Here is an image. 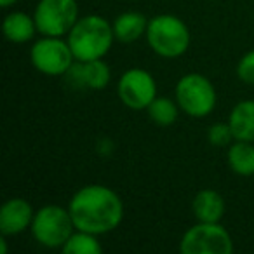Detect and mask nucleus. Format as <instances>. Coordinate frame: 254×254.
<instances>
[{"mask_svg":"<svg viewBox=\"0 0 254 254\" xmlns=\"http://www.w3.org/2000/svg\"><path fill=\"white\" fill-rule=\"evenodd\" d=\"M30 60L37 71L47 77H58L70 71L73 66L75 56L70 49L68 40H61V37H46L37 40L30 51Z\"/></svg>","mask_w":254,"mask_h":254,"instance_id":"8","label":"nucleus"},{"mask_svg":"<svg viewBox=\"0 0 254 254\" xmlns=\"http://www.w3.org/2000/svg\"><path fill=\"white\" fill-rule=\"evenodd\" d=\"M183 254H232L233 240L219 223H202L185 232L180 242Z\"/></svg>","mask_w":254,"mask_h":254,"instance_id":"6","label":"nucleus"},{"mask_svg":"<svg viewBox=\"0 0 254 254\" xmlns=\"http://www.w3.org/2000/svg\"><path fill=\"white\" fill-rule=\"evenodd\" d=\"M33 207L21 197L9 198L0 209V233L5 237L23 233L33 221Z\"/></svg>","mask_w":254,"mask_h":254,"instance_id":"10","label":"nucleus"},{"mask_svg":"<svg viewBox=\"0 0 254 254\" xmlns=\"http://www.w3.org/2000/svg\"><path fill=\"white\" fill-rule=\"evenodd\" d=\"M146 40L155 54L174 60L187 53L190 46V30L178 16L159 14L148 21Z\"/></svg>","mask_w":254,"mask_h":254,"instance_id":"3","label":"nucleus"},{"mask_svg":"<svg viewBox=\"0 0 254 254\" xmlns=\"http://www.w3.org/2000/svg\"><path fill=\"white\" fill-rule=\"evenodd\" d=\"M33 239L44 247L61 249L71 233L75 232V223L68 209L61 205H44L35 211L32 221Z\"/></svg>","mask_w":254,"mask_h":254,"instance_id":"4","label":"nucleus"},{"mask_svg":"<svg viewBox=\"0 0 254 254\" xmlns=\"http://www.w3.org/2000/svg\"><path fill=\"white\" fill-rule=\"evenodd\" d=\"M113 25H110L103 16L89 14L78 18L75 26L68 33V44L75 56V61H92L103 60L112 49Z\"/></svg>","mask_w":254,"mask_h":254,"instance_id":"2","label":"nucleus"},{"mask_svg":"<svg viewBox=\"0 0 254 254\" xmlns=\"http://www.w3.org/2000/svg\"><path fill=\"white\" fill-rule=\"evenodd\" d=\"M146 28H148V19L145 14L136 11H127L122 12L115 18L113 21V33L115 39L122 44H132L143 35H146Z\"/></svg>","mask_w":254,"mask_h":254,"instance_id":"12","label":"nucleus"},{"mask_svg":"<svg viewBox=\"0 0 254 254\" xmlns=\"http://www.w3.org/2000/svg\"><path fill=\"white\" fill-rule=\"evenodd\" d=\"M68 211L75 228L94 235L112 232L124 219L122 198L105 185H87L77 190L70 198Z\"/></svg>","mask_w":254,"mask_h":254,"instance_id":"1","label":"nucleus"},{"mask_svg":"<svg viewBox=\"0 0 254 254\" xmlns=\"http://www.w3.org/2000/svg\"><path fill=\"white\" fill-rule=\"evenodd\" d=\"M228 124L237 141L254 143V101L244 99L232 108Z\"/></svg>","mask_w":254,"mask_h":254,"instance_id":"13","label":"nucleus"},{"mask_svg":"<svg viewBox=\"0 0 254 254\" xmlns=\"http://www.w3.org/2000/svg\"><path fill=\"white\" fill-rule=\"evenodd\" d=\"M191 209L198 221L202 223H219L225 216V198L219 191L205 188L195 195Z\"/></svg>","mask_w":254,"mask_h":254,"instance_id":"11","label":"nucleus"},{"mask_svg":"<svg viewBox=\"0 0 254 254\" xmlns=\"http://www.w3.org/2000/svg\"><path fill=\"white\" fill-rule=\"evenodd\" d=\"M207 139L212 146H219V148H221V146H228L230 143L235 139V136H233L232 127H230L228 122L226 124L218 122V124H212V126L209 127Z\"/></svg>","mask_w":254,"mask_h":254,"instance_id":"19","label":"nucleus"},{"mask_svg":"<svg viewBox=\"0 0 254 254\" xmlns=\"http://www.w3.org/2000/svg\"><path fill=\"white\" fill-rule=\"evenodd\" d=\"M2 30H4L5 39L12 44L28 42V40L33 39L35 32H39L37 30L35 18H32V16H28L26 12L21 11H14L5 16Z\"/></svg>","mask_w":254,"mask_h":254,"instance_id":"15","label":"nucleus"},{"mask_svg":"<svg viewBox=\"0 0 254 254\" xmlns=\"http://www.w3.org/2000/svg\"><path fill=\"white\" fill-rule=\"evenodd\" d=\"M237 77L244 84L254 85V51H249L240 58L239 64H237Z\"/></svg>","mask_w":254,"mask_h":254,"instance_id":"20","label":"nucleus"},{"mask_svg":"<svg viewBox=\"0 0 254 254\" xmlns=\"http://www.w3.org/2000/svg\"><path fill=\"white\" fill-rule=\"evenodd\" d=\"M33 18L42 35L63 37L78 21V4L77 0H40Z\"/></svg>","mask_w":254,"mask_h":254,"instance_id":"7","label":"nucleus"},{"mask_svg":"<svg viewBox=\"0 0 254 254\" xmlns=\"http://www.w3.org/2000/svg\"><path fill=\"white\" fill-rule=\"evenodd\" d=\"M117 94L127 108L146 110L157 98V82L150 71L143 68H131L120 75Z\"/></svg>","mask_w":254,"mask_h":254,"instance_id":"9","label":"nucleus"},{"mask_svg":"<svg viewBox=\"0 0 254 254\" xmlns=\"http://www.w3.org/2000/svg\"><path fill=\"white\" fill-rule=\"evenodd\" d=\"M73 68L77 71L78 84L85 85L91 91H103V89L108 87L112 71H110V66L103 60H92L85 61V63L78 61V66Z\"/></svg>","mask_w":254,"mask_h":254,"instance_id":"14","label":"nucleus"},{"mask_svg":"<svg viewBox=\"0 0 254 254\" xmlns=\"http://www.w3.org/2000/svg\"><path fill=\"white\" fill-rule=\"evenodd\" d=\"M64 254H101L103 247L98 240V235L82 230H75L70 239L61 247Z\"/></svg>","mask_w":254,"mask_h":254,"instance_id":"18","label":"nucleus"},{"mask_svg":"<svg viewBox=\"0 0 254 254\" xmlns=\"http://www.w3.org/2000/svg\"><path fill=\"white\" fill-rule=\"evenodd\" d=\"M146 112H148L150 120L155 122L157 126L169 127L178 120V115H180V105H178V101H173V99H169V98L157 96V98L150 103Z\"/></svg>","mask_w":254,"mask_h":254,"instance_id":"17","label":"nucleus"},{"mask_svg":"<svg viewBox=\"0 0 254 254\" xmlns=\"http://www.w3.org/2000/svg\"><path fill=\"white\" fill-rule=\"evenodd\" d=\"M228 166L239 176L254 174V145L251 141H237L228 148Z\"/></svg>","mask_w":254,"mask_h":254,"instance_id":"16","label":"nucleus"},{"mask_svg":"<svg viewBox=\"0 0 254 254\" xmlns=\"http://www.w3.org/2000/svg\"><path fill=\"white\" fill-rule=\"evenodd\" d=\"M16 2H18V0H0V5H2V7H11Z\"/></svg>","mask_w":254,"mask_h":254,"instance_id":"21","label":"nucleus"},{"mask_svg":"<svg viewBox=\"0 0 254 254\" xmlns=\"http://www.w3.org/2000/svg\"><path fill=\"white\" fill-rule=\"evenodd\" d=\"M216 89L207 77L187 73L176 84V101L187 115L204 119L216 106Z\"/></svg>","mask_w":254,"mask_h":254,"instance_id":"5","label":"nucleus"}]
</instances>
